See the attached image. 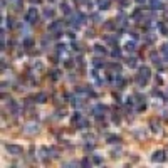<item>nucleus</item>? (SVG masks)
Instances as JSON below:
<instances>
[{
  "mask_svg": "<svg viewBox=\"0 0 168 168\" xmlns=\"http://www.w3.org/2000/svg\"><path fill=\"white\" fill-rule=\"evenodd\" d=\"M111 56H113V57H119V56H121V51H119L118 47L113 49V51H111Z\"/></svg>",
  "mask_w": 168,
  "mask_h": 168,
  "instance_id": "29",
  "label": "nucleus"
},
{
  "mask_svg": "<svg viewBox=\"0 0 168 168\" xmlns=\"http://www.w3.org/2000/svg\"><path fill=\"white\" fill-rule=\"evenodd\" d=\"M44 17L45 19H52V17H54V10L52 9H44Z\"/></svg>",
  "mask_w": 168,
  "mask_h": 168,
  "instance_id": "15",
  "label": "nucleus"
},
{
  "mask_svg": "<svg viewBox=\"0 0 168 168\" xmlns=\"http://www.w3.org/2000/svg\"><path fill=\"white\" fill-rule=\"evenodd\" d=\"M24 131H25V133H37L39 126H37V124H34V123H29L27 126L24 128Z\"/></svg>",
  "mask_w": 168,
  "mask_h": 168,
  "instance_id": "7",
  "label": "nucleus"
},
{
  "mask_svg": "<svg viewBox=\"0 0 168 168\" xmlns=\"http://www.w3.org/2000/svg\"><path fill=\"white\" fill-rule=\"evenodd\" d=\"M92 163H96V165H101V163H103V158H101V156H98V155L92 156Z\"/></svg>",
  "mask_w": 168,
  "mask_h": 168,
  "instance_id": "25",
  "label": "nucleus"
},
{
  "mask_svg": "<svg viewBox=\"0 0 168 168\" xmlns=\"http://www.w3.org/2000/svg\"><path fill=\"white\" fill-rule=\"evenodd\" d=\"M158 29H160V32H162L163 35H168V29L165 24H158Z\"/></svg>",
  "mask_w": 168,
  "mask_h": 168,
  "instance_id": "20",
  "label": "nucleus"
},
{
  "mask_svg": "<svg viewBox=\"0 0 168 168\" xmlns=\"http://www.w3.org/2000/svg\"><path fill=\"white\" fill-rule=\"evenodd\" d=\"M104 111H106V106H103V104L94 106V109H92V113L96 114V118H98V119H101V118L104 116Z\"/></svg>",
  "mask_w": 168,
  "mask_h": 168,
  "instance_id": "4",
  "label": "nucleus"
},
{
  "mask_svg": "<svg viewBox=\"0 0 168 168\" xmlns=\"http://www.w3.org/2000/svg\"><path fill=\"white\" fill-rule=\"evenodd\" d=\"M151 160L156 163H165L166 162V153L165 151H155L151 155Z\"/></svg>",
  "mask_w": 168,
  "mask_h": 168,
  "instance_id": "1",
  "label": "nucleus"
},
{
  "mask_svg": "<svg viewBox=\"0 0 168 168\" xmlns=\"http://www.w3.org/2000/svg\"><path fill=\"white\" fill-rule=\"evenodd\" d=\"M72 106L74 108H81V106H83V101H81L79 98H74L72 99Z\"/></svg>",
  "mask_w": 168,
  "mask_h": 168,
  "instance_id": "19",
  "label": "nucleus"
},
{
  "mask_svg": "<svg viewBox=\"0 0 168 168\" xmlns=\"http://www.w3.org/2000/svg\"><path fill=\"white\" fill-rule=\"evenodd\" d=\"M61 10H62L66 15H69V14H71V9H69V5H67V3H62V5H61Z\"/></svg>",
  "mask_w": 168,
  "mask_h": 168,
  "instance_id": "18",
  "label": "nucleus"
},
{
  "mask_svg": "<svg viewBox=\"0 0 168 168\" xmlns=\"http://www.w3.org/2000/svg\"><path fill=\"white\" fill-rule=\"evenodd\" d=\"M121 2V7H128L130 5V0H119Z\"/></svg>",
  "mask_w": 168,
  "mask_h": 168,
  "instance_id": "35",
  "label": "nucleus"
},
{
  "mask_svg": "<svg viewBox=\"0 0 168 168\" xmlns=\"http://www.w3.org/2000/svg\"><path fill=\"white\" fill-rule=\"evenodd\" d=\"M5 24L9 25V29L15 27V22H14V19H10V17H9V19H5Z\"/></svg>",
  "mask_w": 168,
  "mask_h": 168,
  "instance_id": "26",
  "label": "nucleus"
},
{
  "mask_svg": "<svg viewBox=\"0 0 168 168\" xmlns=\"http://www.w3.org/2000/svg\"><path fill=\"white\" fill-rule=\"evenodd\" d=\"M61 29H62V22H61V20H56V22H52L51 25H49V32H59Z\"/></svg>",
  "mask_w": 168,
  "mask_h": 168,
  "instance_id": "5",
  "label": "nucleus"
},
{
  "mask_svg": "<svg viewBox=\"0 0 168 168\" xmlns=\"http://www.w3.org/2000/svg\"><path fill=\"white\" fill-rule=\"evenodd\" d=\"M106 140H108V143H119L121 138L116 136V135H108V138H106Z\"/></svg>",
  "mask_w": 168,
  "mask_h": 168,
  "instance_id": "13",
  "label": "nucleus"
},
{
  "mask_svg": "<svg viewBox=\"0 0 168 168\" xmlns=\"http://www.w3.org/2000/svg\"><path fill=\"white\" fill-rule=\"evenodd\" d=\"M32 45H34V41H32V39H25V41H24V47H32Z\"/></svg>",
  "mask_w": 168,
  "mask_h": 168,
  "instance_id": "28",
  "label": "nucleus"
},
{
  "mask_svg": "<svg viewBox=\"0 0 168 168\" xmlns=\"http://www.w3.org/2000/svg\"><path fill=\"white\" fill-rule=\"evenodd\" d=\"M108 67H109V69H113V71H118V72L121 71V66H119V64H108Z\"/></svg>",
  "mask_w": 168,
  "mask_h": 168,
  "instance_id": "24",
  "label": "nucleus"
},
{
  "mask_svg": "<svg viewBox=\"0 0 168 168\" xmlns=\"http://www.w3.org/2000/svg\"><path fill=\"white\" fill-rule=\"evenodd\" d=\"M94 52H96L98 56H104V54H106V49L103 47V45H94Z\"/></svg>",
  "mask_w": 168,
  "mask_h": 168,
  "instance_id": "12",
  "label": "nucleus"
},
{
  "mask_svg": "<svg viewBox=\"0 0 168 168\" xmlns=\"http://www.w3.org/2000/svg\"><path fill=\"white\" fill-rule=\"evenodd\" d=\"M9 108H10V111H12L14 114H19V104H17L15 101H10L9 99Z\"/></svg>",
  "mask_w": 168,
  "mask_h": 168,
  "instance_id": "9",
  "label": "nucleus"
},
{
  "mask_svg": "<svg viewBox=\"0 0 168 168\" xmlns=\"http://www.w3.org/2000/svg\"><path fill=\"white\" fill-rule=\"evenodd\" d=\"M124 49H126L128 52H135V49H136V45H135V42H126V45H124Z\"/></svg>",
  "mask_w": 168,
  "mask_h": 168,
  "instance_id": "14",
  "label": "nucleus"
},
{
  "mask_svg": "<svg viewBox=\"0 0 168 168\" xmlns=\"http://www.w3.org/2000/svg\"><path fill=\"white\" fill-rule=\"evenodd\" d=\"M140 76H141V77H145V79H148V81H150V76H151V71H150V67H146V66L140 67Z\"/></svg>",
  "mask_w": 168,
  "mask_h": 168,
  "instance_id": "6",
  "label": "nucleus"
},
{
  "mask_svg": "<svg viewBox=\"0 0 168 168\" xmlns=\"http://www.w3.org/2000/svg\"><path fill=\"white\" fill-rule=\"evenodd\" d=\"M150 5H151L153 10H162L163 7H165L162 2H160V0H150Z\"/></svg>",
  "mask_w": 168,
  "mask_h": 168,
  "instance_id": "8",
  "label": "nucleus"
},
{
  "mask_svg": "<svg viewBox=\"0 0 168 168\" xmlns=\"http://www.w3.org/2000/svg\"><path fill=\"white\" fill-rule=\"evenodd\" d=\"M32 67H35L37 71H42V69H44V66H42L41 62H34V64H32Z\"/></svg>",
  "mask_w": 168,
  "mask_h": 168,
  "instance_id": "30",
  "label": "nucleus"
},
{
  "mask_svg": "<svg viewBox=\"0 0 168 168\" xmlns=\"http://www.w3.org/2000/svg\"><path fill=\"white\" fill-rule=\"evenodd\" d=\"M92 19H94V22H101V19H99V15H92Z\"/></svg>",
  "mask_w": 168,
  "mask_h": 168,
  "instance_id": "37",
  "label": "nucleus"
},
{
  "mask_svg": "<svg viewBox=\"0 0 168 168\" xmlns=\"http://www.w3.org/2000/svg\"><path fill=\"white\" fill-rule=\"evenodd\" d=\"M81 165H83L84 168H86V166H89V165H91V162H89V158H84L83 162H81Z\"/></svg>",
  "mask_w": 168,
  "mask_h": 168,
  "instance_id": "32",
  "label": "nucleus"
},
{
  "mask_svg": "<svg viewBox=\"0 0 168 168\" xmlns=\"http://www.w3.org/2000/svg\"><path fill=\"white\" fill-rule=\"evenodd\" d=\"M136 2H138V3H145L146 0H136Z\"/></svg>",
  "mask_w": 168,
  "mask_h": 168,
  "instance_id": "39",
  "label": "nucleus"
},
{
  "mask_svg": "<svg viewBox=\"0 0 168 168\" xmlns=\"http://www.w3.org/2000/svg\"><path fill=\"white\" fill-rule=\"evenodd\" d=\"M162 54L165 56V59L168 61V44H165V45L162 47Z\"/></svg>",
  "mask_w": 168,
  "mask_h": 168,
  "instance_id": "27",
  "label": "nucleus"
},
{
  "mask_svg": "<svg viewBox=\"0 0 168 168\" xmlns=\"http://www.w3.org/2000/svg\"><path fill=\"white\" fill-rule=\"evenodd\" d=\"M5 150L10 153V155H15V156L17 155H22V148H20V146H17V145H7Z\"/></svg>",
  "mask_w": 168,
  "mask_h": 168,
  "instance_id": "3",
  "label": "nucleus"
},
{
  "mask_svg": "<svg viewBox=\"0 0 168 168\" xmlns=\"http://www.w3.org/2000/svg\"><path fill=\"white\" fill-rule=\"evenodd\" d=\"M98 7L101 10H108L109 9V0H98Z\"/></svg>",
  "mask_w": 168,
  "mask_h": 168,
  "instance_id": "10",
  "label": "nucleus"
},
{
  "mask_svg": "<svg viewBox=\"0 0 168 168\" xmlns=\"http://www.w3.org/2000/svg\"><path fill=\"white\" fill-rule=\"evenodd\" d=\"M92 148H94L92 145H86V146H84V150H86V151H89V150H92Z\"/></svg>",
  "mask_w": 168,
  "mask_h": 168,
  "instance_id": "36",
  "label": "nucleus"
},
{
  "mask_svg": "<svg viewBox=\"0 0 168 168\" xmlns=\"http://www.w3.org/2000/svg\"><path fill=\"white\" fill-rule=\"evenodd\" d=\"M141 15H143V10H141V9H138V10H135L133 19H135V20H140V19H141Z\"/></svg>",
  "mask_w": 168,
  "mask_h": 168,
  "instance_id": "16",
  "label": "nucleus"
},
{
  "mask_svg": "<svg viewBox=\"0 0 168 168\" xmlns=\"http://www.w3.org/2000/svg\"><path fill=\"white\" fill-rule=\"evenodd\" d=\"M126 64H128L130 67H135V66H136V59H135V57H128V59H126Z\"/></svg>",
  "mask_w": 168,
  "mask_h": 168,
  "instance_id": "17",
  "label": "nucleus"
},
{
  "mask_svg": "<svg viewBox=\"0 0 168 168\" xmlns=\"http://www.w3.org/2000/svg\"><path fill=\"white\" fill-rule=\"evenodd\" d=\"M151 130L155 131V133H160V131H162V130H160V124L155 123V121H151Z\"/></svg>",
  "mask_w": 168,
  "mask_h": 168,
  "instance_id": "22",
  "label": "nucleus"
},
{
  "mask_svg": "<svg viewBox=\"0 0 168 168\" xmlns=\"http://www.w3.org/2000/svg\"><path fill=\"white\" fill-rule=\"evenodd\" d=\"M59 76H61V72H59L57 69L51 72V79H52V81H57V79H59Z\"/></svg>",
  "mask_w": 168,
  "mask_h": 168,
  "instance_id": "21",
  "label": "nucleus"
},
{
  "mask_svg": "<svg viewBox=\"0 0 168 168\" xmlns=\"http://www.w3.org/2000/svg\"><path fill=\"white\" fill-rule=\"evenodd\" d=\"M10 2L14 3V9H17V10L22 7V0H10Z\"/></svg>",
  "mask_w": 168,
  "mask_h": 168,
  "instance_id": "23",
  "label": "nucleus"
},
{
  "mask_svg": "<svg viewBox=\"0 0 168 168\" xmlns=\"http://www.w3.org/2000/svg\"><path fill=\"white\" fill-rule=\"evenodd\" d=\"M37 19H39L37 10H35V9H30V10L27 12V15H25V20H27V22H30V24H35V22H37Z\"/></svg>",
  "mask_w": 168,
  "mask_h": 168,
  "instance_id": "2",
  "label": "nucleus"
},
{
  "mask_svg": "<svg viewBox=\"0 0 168 168\" xmlns=\"http://www.w3.org/2000/svg\"><path fill=\"white\" fill-rule=\"evenodd\" d=\"M94 66H96V67H101V66H104V62H101L99 59H96V61H94Z\"/></svg>",
  "mask_w": 168,
  "mask_h": 168,
  "instance_id": "34",
  "label": "nucleus"
},
{
  "mask_svg": "<svg viewBox=\"0 0 168 168\" xmlns=\"http://www.w3.org/2000/svg\"><path fill=\"white\" fill-rule=\"evenodd\" d=\"M30 2H32V3H39L41 0H30Z\"/></svg>",
  "mask_w": 168,
  "mask_h": 168,
  "instance_id": "38",
  "label": "nucleus"
},
{
  "mask_svg": "<svg viewBox=\"0 0 168 168\" xmlns=\"http://www.w3.org/2000/svg\"><path fill=\"white\" fill-rule=\"evenodd\" d=\"M35 101L37 103H45L47 101V94H45V92H39V94H35Z\"/></svg>",
  "mask_w": 168,
  "mask_h": 168,
  "instance_id": "11",
  "label": "nucleus"
},
{
  "mask_svg": "<svg viewBox=\"0 0 168 168\" xmlns=\"http://www.w3.org/2000/svg\"><path fill=\"white\" fill-rule=\"evenodd\" d=\"M62 51H66V45H64V44H59V45H57V52H62Z\"/></svg>",
  "mask_w": 168,
  "mask_h": 168,
  "instance_id": "33",
  "label": "nucleus"
},
{
  "mask_svg": "<svg viewBox=\"0 0 168 168\" xmlns=\"http://www.w3.org/2000/svg\"><path fill=\"white\" fill-rule=\"evenodd\" d=\"M79 121H81V114L76 113V114L72 116V123H79Z\"/></svg>",
  "mask_w": 168,
  "mask_h": 168,
  "instance_id": "31",
  "label": "nucleus"
}]
</instances>
